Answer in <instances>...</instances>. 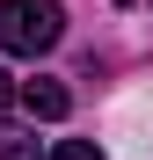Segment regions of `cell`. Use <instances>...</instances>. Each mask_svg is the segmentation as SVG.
<instances>
[{"mask_svg":"<svg viewBox=\"0 0 153 160\" xmlns=\"http://www.w3.org/2000/svg\"><path fill=\"white\" fill-rule=\"evenodd\" d=\"M59 37H66L59 0H0V51L8 58H44Z\"/></svg>","mask_w":153,"mask_h":160,"instance_id":"cell-1","label":"cell"},{"mask_svg":"<svg viewBox=\"0 0 153 160\" xmlns=\"http://www.w3.org/2000/svg\"><path fill=\"white\" fill-rule=\"evenodd\" d=\"M15 102H22V109H29L37 124H59V117L73 109V95L59 88V80H44V73H37V80H22V95H15Z\"/></svg>","mask_w":153,"mask_h":160,"instance_id":"cell-2","label":"cell"},{"mask_svg":"<svg viewBox=\"0 0 153 160\" xmlns=\"http://www.w3.org/2000/svg\"><path fill=\"white\" fill-rule=\"evenodd\" d=\"M0 160H44V153H37V131H15V124H0Z\"/></svg>","mask_w":153,"mask_h":160,"instance_id":"cell-3","label":"cell"},{"mask_svg":"<svg viewBox=\"0 0 153 160\" xmlns=\"http://www.w3.org/2000/svg\"><path fill=\"white\" fill-rule=\"evenodd\" d=\"M51 160H102V153H95L88 138H66V146H59V153H51Z\"/></svg>","mask_w":153,"mask_h":160,"instance_id":"cell-4","label":"cell"},{"mask_svg":"<svg viewBox=\"0 0 153 160\" xmlns=\"http://www.w3.org/2000/svg\"><path fill=\"white\" fill-rule=\"evenodd\" d=\"M15 95H22V80H8V73H0V109H8Z\"/></svg>","mask_w":153,"mask_h":160,"instance_id":"cell-5","label":"cell"}]
</instances>
